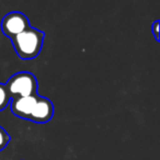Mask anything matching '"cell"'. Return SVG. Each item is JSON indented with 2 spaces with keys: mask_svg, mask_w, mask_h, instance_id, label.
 Segmentation results:
<instances>
[{
  "mask_svg": "<svg viewBox=\"0 0 160 160\" xmlns=\"http://www.w3.org/2000/svg\"><path fill=\"white\" fill-rule=\"evenodd\" d=\"M45 33L41 30L29 28L12 38L11 42L17 55L21 59H33L40 55L43 47Z\"/></svg>",
  "mask_w": 160,
  "mask_h": 160,
  "instance_id": "obj_1",
  "label": "cell"
},
{
  "mask_svg": "<svg viewBox=\"0 0 160 160\" xmlns=\"http://www.w3.org/2000/svg\"><path fill=\"white\" fill-rule=\"evenodd\" d=\"M5 85L11 99L38 94V79L29 71H20L14 73Z\"/></svg>",
  "mask_w": 160,
  "mask_h": 160,
  "instance_id": "obj_2",
  "label": "cell"
},
{
  "mask_svg": "<svg viewBox=\"0 0 160 160\" xmlns=\"http://www.w3.org/2000/svg\"><path fill=\"white\" fill-rule=\"evenodd\" d=\"M29 28H31L30 21L22 12H9L1 20V31L10 40L14 38Z\"/></svg>",
  "mask_w": 160,
  "mask_h": 160,
  "instance_id": "obj_3",
  "label": "cell"
},
{
  "mask_svg": "<svg viewBox=\"0 0 160 160\" xmlns=\"http://www.w3.org/2000/svg\"><path fill=\"white\" fill-rule=\"evenodd\" d=\"M54 104L49 99L45 97H38L30 114L29 120L38 124H45L53 118Z\"/></svg>",
  "mask_w": 160,
  "mask_h": 160,
  "instance_id": "obj_4",
  "label": "cell"
},
{
  "mask_svg": "<svg viewBox=\"0 0 160 160\" xmlns=\"http://www.w3.org/2000/svg\"><path fill=\"white\" fill-rule=\"evenodd\" d=\"M40 94H34L30 97H19L11 99V111L16 116L24 120H29L31 111L35 104Z\"/></svg>",
  "mask_w": 160,
  "mask_h": 160,
  "instance_id": "obj_5",
  "label": "cell"
},
{
  "mask_svg": "<svg viewBox=\"0 0 160 160\" xmlns=\"http://www.w3.org/2000/svg\"><path fill=\"white\" fill-rule=\"evenodd\" d=\"M10 101H11V98L8 93L6 85L5 83H0V111L5 110L10 104Z\"/></svg>",
  "mask_w": 160,
  "mask_h": 160,
  "instance_id": "obj_6",
  "label": "cell"
},
{
  "mask_svg": "<svg viewBox=\"0 0 160 160\" xmlns=\"http://www.w3.org/2000/svg\"><path fill=\"white\" fill-rule=\"evenodd\" d=\"M10 142V136L2 126H0V151L3 150Z\"/></svg>",
  "mask_w": 160,
  "mask_h": 160,
  "instance_id": "obj_7",
  "label": "cell"
},
{
  "mask_svg": "<svg viewBox=\"0 0 160 160\" xmlns=\"http://www.w3.org/2000/svg\"><path fill=\"white\" fill-rule=\"evenodd\" d=\"M159 25H160V21L157 20L153 22L152 27H151V29H152V34L157 42H159Z\"/></svg>",
  "mask_w": 160,
  "mask_h": 160,
  "instance_id": "obj_8",
  "label": "cell"
}]
</instances>
